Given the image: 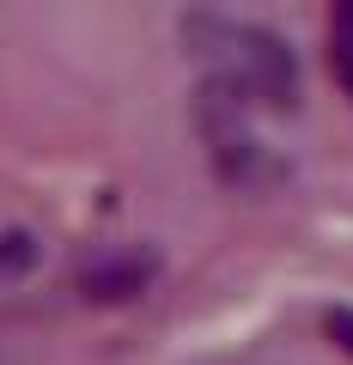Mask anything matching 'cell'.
I'll return each instance as SVG.
<instances>
[{
  "mask_svg": "<svg viewBox=\"0 0 353 365\" xmlns=\"http://www.w3.org/2000/svg\"><path fill=\"white\" fill-rule=\"evenodd\" d=\"M237 86L275 110L299 104V61H292V49L275 31H244L237 37Z\"/></svg>",
  "mask_w": 353,
  "mask_h": 365,
  "instance_id": "obj_1",
  "label": "cell"
},
{
  "mask_svg": "<svg viewBox=\"0 0 353 365\" xmlns=\"http://www.w3.org/2000/svg\"><path fill=\"white\" fill-rule=\"evenodd\" d=\"M153 256H110V262H98L86 280H79V292L92 304H134L146 287H153Z\"/></svg>",
  "mask_w": 353,
  "mask_h": 365,
  "instance_id": "obj_2",
  "label": "cell"
},
{
  "mask_svg": "<svg viewBox=\"0 0 353 365\" xmlns=\"http://www.w3.org/2000/svg\"><path fill=\"white\" fill-rule=\"evenodd\" d=\"M329 73L353 98V0H329Z\"/></svg>",
  "mask_w": 353,
  "mask_h": 365,
  "instance_id": "obj_3",
  "label": "cell"
},
{
  "mask_svg": "<svg viewBox=\"0 0 353 365\" xmlns=\"http://www.w3.org/2000/svg\"><path fill=\"white\" fill-rule=\"evenodd\" d=\"M323 329H329V341H335L341 353H353V311H341V304H335V311L323 317Z\"/></svg>",
  "mask_w": 353,
  "mask_h": 365,
  "instance_id": "obj_5",
  "label": "cell"
},
{
  "mask_svg": "<svg viewBox=\"0 0 353 365\" xmlns=\"http://www.w3.org/2000/svg\"><path fill=\"white\" fill-rule=\"evenodd\" d=\"M37 237L31 232H0V280H25L31 268H37Z\"/></svg>",
  "mask_w": 353,
  "mask_h": 365,
  "instance_id": "obj_4",
  "label": "cell"
}]
</instances>
